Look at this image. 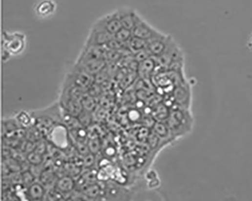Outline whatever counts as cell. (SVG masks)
I'll use <instances>...</instances> for the list:
<instances>
[{
    "instance_id": "cell-7",
    "label": "cell",
    "mask_w": 252,
    "mask_h": 201,
    "mask_svg": "<svg viewBox=\"0 0 252 201\" xmlns=\"http://www.w3.org/2000/svg\"><path fill=\"white\" fill-rule=\"evenodd\" d=\"M114 36L105 30L93 27L91 30L85 46H105Z\"/></svg>"
},
{
    "instance_id": "cell-16",
    "label": "cell",
    "mask_w": 252,
    "mask_h": 201,
    "mask_svg": "<svg viewBox=\"0 0 252 201\" xmlns=\"http://www.w3.org/2000/svg\"><path fill=\"white\" fill-rule=\"evenodd\" d=\"M27 161L31 166L42 165L44 161L43 155L34 150L27 154Z\"/></svg>"
},
{
    "instance_id": "cell-25",
    "label": "cell",
    "mask_w": 252,
    "mask_h": 201,
    "mask_svg": "<svg viewBox=\"0 0 252 201\" xmlns=\"http://www.w3.org/2000/svg\"><path fill=\"white\" fill-rule=\"evenodd\" d=\"M94 154L89 153L87 155L84 157V159L83 160V164L86 168H90L93 166L95 162Z\"/></svg>"
},
{
    "instance_id": "cell-11",
    "label": "cell",
    "mask_w": 252,
    "mask_h": 201,
    "mask_svg": "<svg viewBox=\"0 0 252 201\" xmlns=\"http://www.w3.org/2000/svg\"><path fill=\"white\" fill-rule=\"evenodd\" d=\"M55 187L63 193L64 196H68L77 188V182L75 181L74 177L70 175L63 176L62 177H59Z\"/></svg>"
},
{
    "instance_id": "cell-23",
    "label": "cell",
    "mask_w": 252,
    "mask_h": 201,
    "mask_svg": "<svg viewBox=\"0 0 252 201\" xmlns=\"http://www.w3.org/2000/svg\"><path fill=\"white\" fill-rule=\"evenodd\" d=\"M88 147H89V152L92 154L99 153L101 148V143L99 138L89 139L87 141Z\"/></svg>"
},
{
    "instance_id": "cell-14",
    "label": "cell",
    "mask_w": 252,
    "mask_h": 201,
    "mask_svg": "<svg viewBox=\"0 0 252 201\" xmlns=\"http://www.w3.org/2000/svg\"><path fill=\"white\" fill-rule=\"evenodd\" d=\"M59 177L56 176V173L52 171L51 169H46L42 170L40 176L41 183L43 184L44 186H49L51 184H56Z\"/></svg>"
},
{
    "instance_id": "cell-21",
    "label": "cell",
    "mask_w": 252,
    "mask_h": 201,
    "mask_svg": "<svg viewBox=\"0 0 252 201\" xmlns=\"http://www.w3.org/2000/svg\"><path fill=\"white\" fill-rule=\"evenodd\" d=\"M45 199L48 200V201H61V200H64L66 198H64V195L63 193L54 186L47 191Z\"/></svg>"
},
{
    "instance_id": "cell-12",
    "label": "cell",
    "mask_w": 252,
    "mask_h": 201,
    "mask_svg": "<svg viewBox=\"0 0 252 201\" xmlns=\"http://www.w3.org/2000/svg\"><path fill=\"white\" fill-rule=\"evenodd\" d=\"M56 9V5L52 0H42L37 4L35 12L40 17H48L54 13Z\"/></svg>"
},
{
    "instance_id": "cell-24",
    "label": "cell",
    "mask_w": 252,
    "mask_h": 201,
    "mask_svg": "<svg viewBox=\"0 0 252 201\" xmlns=\"http://www.w3.org/2000/svg\"><path fill=\"white\" fill-rule=\"evenodd\" d=\"M19 125L17 120H9L4 122L3 128L7 130V133H12L19 130Z\"/></svg>"
},
{
    "instance_id": "cell-9",
    "label": "cell",
    "mask_w": 252,
    "mask_h": 201,
    "mask_svg": "<svg viewBox=\"0 0 252 201\" xmlns=\"http://www.w3.org/2000/svg\"><path fill=\"white\" fill-rule=\"evenodd\" d=\"M72 85L79 87L83 89H88L91 85L94 83L95 76L88 73L87 72L83 70L80 67L79 69L73 73L71 76Z\"/></svg>"
},
{
    "instance_id": "cell-20",
    "label": "cell",
    "mask_w": 252,
    "mask_h": 201,
    "mask_svg": "<svg viewBox=\"0 0 252 201\" xmlns=\"http://www.w3.org/2000/svg\"><path fill=\"white\" fill-rule=\"evenodd\" d=\"M21 174L22 184L25 188L30 186V184H33L35 182V175L32 173L30 169L21 172Z\"/></svg>"
},
{
    "instance_id": "cell-26",
    "label": "cell",
    "mask_w": 252,
    "mask_h": 201,
    "mask_svg": "<svg viewBox=\"0 0 252 201\" xmlns=\"http://www.w3.org/2000/svg\"></svg>"
},
{
    "instance_id": "cell-19",
    "label": "cell",
    "mask_w": 252,
    "mask_h": 201,
    "mask_svg": "<svg viewBox=\"0 0 252 201\" xmlns=\"http://www.w3.org/2000/svg\"><path fill=\"white\" fill-rule=\"evenodd\" d=\"M132 37H133L132 30H127V29L124 28V27H122L119 31L117 32L116 34L114 35V38H116L120 42L126 44H127Z\"/></svg>"
},
{
    "instance_id": "cell-2",
    "label": "cell",
    "mask_w": 252,
    "mask_h": 201,
    "mask_svg": "<svg viewBox=\"0 0 252 201\" xmlns=\"http://www.w3.org/2000/svg\"><path fill=\"white\" fill-rule=\"evenodd\" d=\"M3 50L10 55H18L24 50L26 46L25 36L21 33L3 34Z\"/></svg>"
},
{
    "instance_id": "cell-8",
    "label": "cell",
    "mask_w": 252,
    "mask_h": 201,
    "mask_svg": "<svg viewBox=\"0 0 252 201\" xmlns=\"http://www.w3.org/2000/svg\"><path fill=\"white\" fill-rule=\"evenodd\" d=\"M157 69H158V63H157L156 58L150 57L144 61L139 63L137 73L143 79L151 82V78L155 73Z\"/></svg>"
},
{
    "instance_id": "cell-3",
    "label": "cell",
    "mask_w": 252,
    "mask_h": 201,
    "mask_svg": "<svg viewBox=\"0 0 252 201\" xmlns=\"http://www.w3.org/2000/svg\"><path fill=\"white\" fill-rule=\"evenodd\" d=\"M93 27L108 32V34H111L112 36H114L117 32L119 31L122 28L117 10L105 15L103 17L99 18L95 22Z\"/></svg>"
},
{
    "instance_id": "cell-10",
    "label": "cell",
    "mask_w": 252,
    "mask_h": 201,
    "mask_svg": "<svg viewBox=\"0 0 252 201\" xmlns=\"http://www.w3.org/2000/svg\"><path fill=\"white\" fill-rule=\"evenodd\" d=\"M47 190L41 183L34 182L26 188L24 195L29 201H42L45 199Z\"/></svg>"
},
{
    "instance_id": "cell-5",
    "label": "cell",
    "mask_w": 252,
    "mask_h": 201,
    "mask_svg": "<svg viewBox=\"0 0 252 201\" xmlns=\"http://www.w3.org/2000/svg\"><path fill=\"white\" fill-rule=\"evenodd\" d=\"M117 12H118L121 26L127 30H133L136 23H138L142 18L134 9L128 7L118 9Z\"/></svg>"
},
{
    "instance_id": "cell-17",
    "label": "cell",
    "mask_w": 252,
    "mask_h": 201,
    "mask_svg": "<svg viewBox=\"0 0 252 201\" xmlns=\"http://www.w3.org/2000/svg\"><path fill=\"white\" fill-rule=\"evenodd\" d=\"M92 112L93 111L83 110L78 115V121H79L80 124L84 128H87V127L90 126L92 123H93V116Z\"/></svg>"
},
{
    "instance_id": "cell-6",
    "label": "cell",
    "mask_w": 252,
    "mask_h": 201,
    "mask_svg": "<svg viewBox=\"0 0 252 201\" xmlns=\"http://www.w3.org/2000/svg\"><path fill=\"white\" fill-rule=\"evenodd\" d=\"M132 32L133 37H138L147 41L163 35L162 33L151 27L149 23L145 21L143 18L140 19V21L136 23Z\"/></svg>"
},
{
    "instance_id": "cell-18",
    "label": "cell",
    "mask_w": 252,
    "mask_h": 201,
    "mask_svg": "<svg viewBox=\"0 0 252 201\" xmlns=\"http://www.w3.org/2000/svg\"><path fill=\"white\" fill-rule=\"evenodd\" d=\"M81 103H82L83 110L93 111L95 109H96V100H95V97L94 96H91L88 93H86V94L83 96Z\"/></svg>"
},
{
    "instance_id": "cell-1",
    "label": "cell",
    "mask_w": 252,
    "mask_h": 201,
    "mask_svg": "<svg viewBox=\"0 0 252 201\" xmlns=\"http://www.w3.org/2000/svg\"><path fill=\"white\" fill-rule=\"evenodd\" d=\"M166 123L172 136L180 137L192 130V117L189 109L177 107L170 111Z\"/></svg>"
},
{
    "instance_id": "cell-4",
    "label": "cell",
    "mask_w": 252,
    "mask_h": 201,
    "mask_svg": "<svg viewBox=\"0 0 252 201\" xmlns=\"http://www.w3.org/2000/svg\"><path fill=\"white\" fill-rule=\"evenodd\" d=\"M173 38L170 36L163 35L148 40L147 50L151 57H158L162 55L171 43Z\"/></svg>"
},
{
    "instance_id": "cell-22",
    "label": "cell",
    "mask_w": 252,
    "mask_h": 201,
    "mask_svg": "<svg viewBox=\"0 0 252 201\" xmlns=\"http://www.w3.org/2000/svg\"><path fill=\"white\" fill-rule=\"evenodd\" d=\"M16 120H17L20 126L23 127V128H27L32 123V118L26 111L20 112L16 117Z\"/></svg>"
},
{
    "instance_id": "cell-15",
    "label": "cell",
    "mask_w": 252,
    "mask_h": 201,
    "mask_svg": "<svg viewBox=\"0 0 252 201\" xmlns=\"http://www.w3.org/2000/svg\"><path fill=\"white\" fill-rule=\"evenodd\" d=\"M170 111H168V106L165 105V104H158L157 107H155L152 112H153V116L155 119L164 122L168 119Z\"/></svg>"
},
{
    "instance_id": "cell-13",
    "label": "cell",
    "mask_w": 252,
    "mask_h": 201,
    "mask_svg": "<svg viewBox=\"0 0 252 201\" xmlns=\"http://www.w3.org/2000/svg\"><path fill=\"white\" fill-rule=\"evenodd\" d=\"M147 45H148V41L138 38V37H133V36L127 42L128 48L132 52V54L136 53L143 49H146L147 48Z\"/></svg>"
}]
</instances>
